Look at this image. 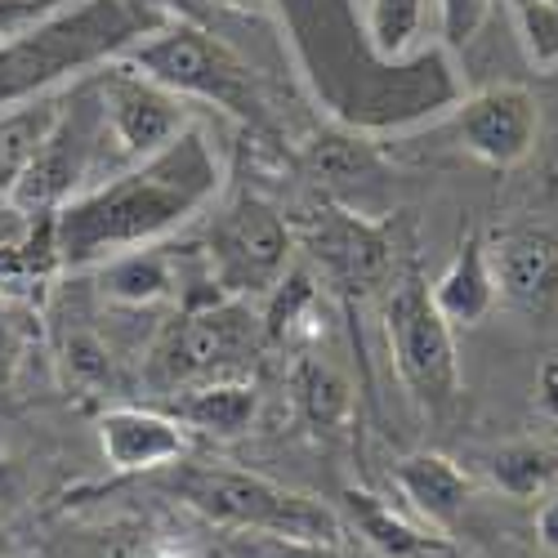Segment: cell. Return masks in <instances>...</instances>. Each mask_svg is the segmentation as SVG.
<instances>
[{
  "instance_id": "obj_1",
  "label": "cell",
  "mask_w": 558,
  "mask_h": 558,
  "mask_svg": "<svg viewBox=\"0 0 558 558\" xmlns=\"http://www.w3.org/2000/svg\"><path fill=\"white\" fill-rule=\"evenodd\" d=\"M313 99L340 130H411L460 104V76L442 45L389 63L371 50L357 0H272Z\"/></svg>"
},
{
  "instance_id": "obj_2",
  "label": "cell",
  "mask_w": 558,
  "mask_h": 558,
  "mask_svg": "<svg viewBox=\"0 0 558 558\" xmlns=\"http://www.w3.org/2000/svg\"><path fill=\"white\" fill-rule=\"evenodd\" d=\"M219 161L202 130H183L170 148L134 161L108 183L81 189L54 210L63 272L99 268L112 255L161 242L166 232L202 215L219 193Z\"/></svg>"
},
{
  "instance_id": "obj_3",
  "label": "cell",
  "mask_w": 558,
  "mask_h": 558,
  "mask_svg": "<svg viewBox=\"0 0 558 558\" xmlns=\"http://www.w3.org/2000/svg\"><path fill=\"white\" fill-rule=\"evenodd\" d=\"M166 19V10L134 5V0H68L27 32L0 40V108L99 72Z\"/></svg>"
},
{
  "instance_id": "obj_4",
  "label": "cell",
  "mask_w": 558,
  "mask_h": 558,
  "mask_svg": "<svg viewBox=\"0 0 558 558\" xmlns=\"http://www.w3.org/2000/svg\"><path fill=\"white\" fill-rule=\"evenodd\" d=\"M166 492L179 496L189 509L215 527L232 532H259V536H287L304 545H340L344 523L322 500L291 492L251 470H223V464H170Z\"/></svg>"
},
{
  "instance_id": "obj_5",
  "label": "cell",
  "mask_w": 558,
  "mask_h": 558,
  "mask_svg": "<svg viewBox=\"0 0 558 558\" xmlns=\"http://www.w3.org/2000/svg\"><path fill=\"white\" fill-rule=\"evenodd\" d=\"M259 340H264V317L251 308V300H232V295L197 300L153 344L144 380L166 398L210 380H242V371L259 353Z\"/></svg>"
},
{
  "instance_id": "obj_6",
  "label": "cell",
  "mask_w": 558,
  "mask_h": 558,
  "mask_svg": "<svg viewBox=\"0 0 558 558\" xmlns=\"http://www.w3.org/2000/svg\"><path fill=\"white\" fill-rule=\"evenodd\" d=\"M121 59L144 76H153L157 85L174 89L179 99H202L251 125L264 121V99H259L251 63L228 40H219L197 23L166 19L144 40H134Z\"/></svg>"
},
{
  "instance_id": "obj_7",
  "label": "cell",
  "mask_w": 558,
  "mask_h": 558,
  "mask_svg": "<svg viewBox=\"0 0 558 558\" xmlns=\"http://www.w3.org/2000/svg\"><path fill=\"white\" fill-rule=\"evenodd\" d=\"M385 336L393 366L407 385V393L429 415H442L460 402V362L447 317L438 313L429 282L415 268H407L389 300H385Z\"/></svg>"
},
{
  "instance_id": "obj_8",
  "label": "cell",
  "mask_w": 558,
  "mask_h": 558,
  "mask_svg": "<svg viewBox=\"0 0 558 558\" xmlns=\"http://www.w3.org/2000/svg\"><path fill=\"white\" fill-rule=\"evenodd\" d=\"M291 264V228L268 202L238 197L215 215L206 232V268L210 287L232 300L272 295Z\"/></svg>"
},
{
  "instance_id": "obj_9",
  "label": "cell",
  "mask_w": 558,
  "mask_h": 558,
  "mask_svg": "<svg viewBox=\"0 0 558 558\" xmlns=\"http://www.w3.org/2000/svg\"><path fill=\"white\" fill-rule=\"evenodd\" d=\"M99 144H108V125H104V104H99V89H95V72H89L68 89L63 117L50 130V138L40 144L36 161L27 166V174L19 179V189L10 193V206L19 215H27V219L54 215L63 202H72L85 189Z\"/></svg>"
},
{
  "instance_id": "obj_10",
  "label": "cell",
  "mask_w": 558,
  "mask_h": 558,
  "mask_svg": "<svg viewBox=\"0 0 558 558\" xmlns=\"http://www.w3.org/2000/svg\"><path fill=\"white\" fill-rule=\"evenodd\" d=\"M95 89L104 104V125L108 144H117L125 157L144 161L161 148H170L183 130H193L189 99H179L174 89L157 85L125 59H112L95 72Z\"/></svg>"
},
{
  "instance_id": "obj_11",
  "label": "cell",
  "mask_w": 558,
  "mask_h": 558,
  "mask_svg": "<svg viewBox=\"0 0 558 558\" xmlns=\"http://www.w3.org/2000/svg\"><path fill=\"white\" fill-rule=\"evenodd\" d=\"M451 121L464 153H474L496 170L527 161L541 134V108L532 99V89L523 85H487V89H474V95H460V104L451 108Z\"/></svg>"
},
{
  "instance_id": "obj_12",
  "label": "cell",
  "mask_w": 558,
  "mask_h": 558,
  "mask_svg": "<svg viewBox=\"0 0 558 558\" xmlns=\"http://www.w3.org/2000/svg\"><path fill=\"white\" fill-rule=\"evenodd\" d=\"M496 300L519 313H545L558 300V238L545 228H500L487 242Z\"/></svg>"
},
{
  "instance_id": "obj_13",
  "label": "cell",
  "mask_w": 558,
  "mask_h": 558,
  "mask_svg": "<svg viewBox=\"0 0 558 558\" xmlns=\"http://www.w3.org/2000/svg\"><path fill=\"white\" fill-rule=\"evenodd\" d=\"M99 447L117 474L166 470L189 456V434L174 415L153 407H108L99 415Z\"/></svg>"
},
{
  "instance_id": "obj_14",
  "label": "cell",
  "mask_w": 558,
  "mask_h": 558,
  "mask_svg": "<svg viewBox=\"0 0 558 558\" xmlns=\"http://www.w3.org/2000/svg\"><path fill=\"white\" fill-rule=\"evenodd\" d=\"M317 259L327 264V272L336 277V282L344 291H371V287H380L389 268H393V251H389V238L380 228H371L353 215H331L327 223L317 228Z\"/></svg>"
},
{
  "instance_id": "obj_15",
  "label": "cell",
  "mask_w": 558,
  "mask_h": 558,
  "mask_svg": "<svg viewBox=\"0 0 558 558\" xmlns=\"http://www.w3.org/2000/svg\"><path fill=\"white\" fill-rule=\"evenodd\" d=\"M59 272H63V259L54 238V215H36L19 238L0 242V300L32 308L50 295Z\"/></svg>"
},
{
  "instance_id": "obj_16",
  "label": "cell",
  "mask_w": 558,
  "mask_h": 558,
  "mask_svg": "<svg viewBox=\"0 0 558 558\" xmlns=\"http://www.w3.org/2000/svg\"><path fill=\"white\" fill-rule=\"evenodd\" d=\"M393 478H398V492L415 505V514L429 519L434 527H451L464 505L474 496V483L470 474L460 470L456 460L438 456V451H411L393 464Z\"/></svg>"
},
{
  "instance_id": "obj_17",
  "label": "cell",
  "mask_w": 558,
  "mask_h": 558,
  "mask_svg": "<svg viewBox=\"0 0 558 558\" xmlns=\"http://www.w3.org/2000/svg\"><path fill=\"white\" fill-rule=\"evenodd\" d=\"M63 104H68V89H50V95L0 108V202H10V193L19 189V179L36 161L40 144L59 125Z\"/></svg>"
},
{
  "instance_id": "obj_18",
  "label": "cell",
  "mask_w": 558,
  "mask_h": 558,
  "mask_svg": "<svg viewBox=\"0 0 558 558\" xmlns=\"http://www.w3.org/2000/svg\"><path fill=\"white\" fill-rule=\"evenodd\" d=\"M438 313L447 317V327H478V322L496 308V277L487 264V242L470 238L456 259L447 264V272L429 287Z\"/></svg>"
},
{
  "instance_id": "obj_19",
  "label": "cell",
  "mask_w": 558,
  "mask_h": 558,
  "mask_svg": "<svg viewBox=\"0 0 558 558\" xmlns=\"http://www.w3.org/2000/svg\"><path fill=\"white\" fill-rule=\"evenodd\" d=\"M255 411H259V393L246 380H210V385L174 393V402H170V415L179 425L215 434V438L246 434L251 421H255Z\"/></svg>"
},
{
  "instance_id": "obj_20",
  "label": "cell",
  "mask_w": 558,
  "mask_h": 558,
  "mask_svg": "<svg viewBox=\"0 0 558 558\" xmlns=\"http://www.w3.org/2000/svg\"><path fill=\"white\" fill-rule=\"evenodd\" d=\"M174 291V264L170 255L138 246L99 264V295L121 308H153Z\"/></svg>"
},
{
  "instance_id": "obj_21",
  "label": "cell",
  "mask_w": 558,
  "mask_h": 558,
  "mask_svg": "<svg viewBox=\"0 0 558 558\" xmlns=\"http://www.w3.org/2000/svg\"><path fill=\"white\" fill-rule=\"evenodd\" d=\"M54 366L68 393L76 398H112L121 393V366L108 340L89 327H68L54 344Z\"/></svg>"
},
{
  "instance_id": "obj_22",
  "label": "cell",
  "mask_w": 558,
  "mask_h": 558,
  "mask_svg": "<svg viewBox=\"0 0 558 558\" xmlns=\"http://www.w3.org/2000/svg\"><path fill=\"white\" fill-rule=\"evenodd\" d=\"M425 10H429V0H366L362 19H366L371 50L389 63H402L429 50L434 40H425Z\"/></svg>"
},
{
  "instance_id": "obj_23",
  "label": "cell",
  "mask_w": 558,
  "mask_h": 558,
  "mask_svg": "<svg viewBox=\"0 0 558 558\" xmlns=\"http://www.w3.org/2000/svg\"><path fill=\"white\" fill-rule=\"evenodd\" d=\"M492 483L514 496V500H536L558 483V447L545 442H514V447H500L492 456Z\"/></svg>"
},
{
  "instance_id": "obj_24",
  "label": "cell",
  "mask_w": 558,
  "mask_h": 558,
  "mask_svg": "<svg viewBox=\"0 0 558 558\" xmlns=\"http://www.w3.org/2000/svg\"><path fill=\"white\" fill-rule=\"evenodd\" d=\"M349 505H353V519H357V527L366 532V541L376 545V549H385L389 558H425L429 549H438L425 532H415V527H407L389 505H380L376 496H366V492H349Z\"/></svg>"
},
{
  "instance_id": "obj_25",
  "label": "cell",
  "mask_w": 558,
  "mask_h": 558,
  "mask_svg": "<svg viewBox=\"0 0 558 558\" xmlns=\"http://www.w3.org/2000/svg\"><path fill=\"white\" fill-rule=\"evenodd\" d=\"M295 393H300V407L308 411L313 425H340L349 407H353V393L344 385V376L336 366H327L322 357H308L300 362L295 371Z\"/></svg>"
},
{
  "instance_id": "obj_26",
  "label": "cell",
  "mask_w": 558,
  "mask_h": 558,
  "mask_svg": "<svg viewBox=\"0 0 558 558\" xmlns=\"http://www.w3.org/2000/svg\"><path fill=\"white\" fill-rule=\"evenodd\" d=\"M532 68H558V0H505Z\"/></svg>"
},
{
  "instance_id": "obj_27",
  "label": "cell",
  "mask_w": 558,
  "mask_h": 558,
  "mask_svg": "<svg viewBox=\"0 0 558 558\" xmlns=\"http://www.w3.org/2000/svg\"><path fill=\"white\" fill-rule=\"evenodd\" d=\"M496 10V0H438V45L447 54L464 50V45H474V36L487 27Z\"/></svg>"
},
{
  "instance_id": "obj_28",
  "label": "cell",
  "mask_w": 558,
  "mask_h": 558,
  "mask_svg": "<svg viewBox=\"0 0 558 558\" xmlns=\"http://www.w3.org/2000/svg\"><path fill=\"white\" fill-rule=\"evenodd\" d=\"M371 166H376V157H371V148L362 144V138L349 130V134H336V138H322L317 144V170L327 179H357V174H371Z\"/></svg>"
},
{
  "instance_id": "obj_29",
  "label": "cell",
  "mask_w": 558,
  "mask_h": 558,
  "mask_svg": "<svg viewBox=\"0 0 558 558\" xmlns=\"http://www.w3.org/2000/svg\"><path fill=\"white\" fill-rule=\"evenodd\" d=\"M27 304L14 300H0V398H5L19 380V366H23V349H27Z\"/></svg>"
},
{
  "instance_id": "obj_30",
  "label": "cell",
  "mask_w": 558,
  "mask_h": 558,
  "mask_svg": "<svg viewBox=\"0 0 558 558\" xmlns=\"http://www.w3.org/2000/svg\"><path fill=\"white\" fill-rule=\"evenodd\" d=\"M232 558H336L331 545H304V541H287V536H242L232 545Z\"/></svg>"
},
{
  "instance_id": "obj_31",
  "label": "cell",
  "mask_w": 558,
  "mask_h": 558,
  "mask_svg": "<svg viewBox=\"0 0 558 558\" xmlns=\"http://www.w3.org/2000/svg\"><path fill=\"white\" fill-rule=\"evenodd\" d=\"M536 536L549 554H558V483L541 496V509H536Z\"/></svg>"
},
{
  "instance_id": "obj_32",
  "label": "cell",
  "mask_w": 558,
  "mask_h": 558,
  "mask_svg": "<svg viewBox=\"0 0 558 558\" xmlns=\"http://www.w3.org/2000/svg\"><path fill=\"white\" fill-rule=\"evenodd\" d=\"M19 496H23V470L10 456H0V509L14 505Z\"/></svg>"
},
{
  "instance_id": "obj_33",
  "label": "cell",
  "mask_w": 558,
  "mask_h": 558,
  "mask_svg": "<svg viewBox=\"0 0 558 558\" xmlns=\"http://www.w3.org/2000/svg\"><path fill=\"white\" fill-rule=\"evenodd\" d=\"M541 407H545V415L558 421V362H549L541 371Z\"/></svg>"
},
{
  "instance_id": "obj_34",
  "label": "cell",
  "mask_w": 558,
  "mask_h": 558,
  "mask_svg": "<svg viewBox=\"0 0 558 558\" xmlns=\"http://www.w3.org/2000/svg\"><path fill=\"white\" fill-rule=\"evenodd\" d=\"M134 5H148V10H166L170 14V0H134Z\"/></svg>"
},
{
  "instance_id": "obj_35",
  "label": "cell",
  "mask_w": 558,
  "mask_h": 558,
  "mask_svg": "<svg viewBox=\"0 0 558 558\" xmlns=\"http://www.w3.org/2000/svg\"><path fill=\"white\" fill-rule=\"evenodd\" d=\"M223 5H251V0H223Z\"/></svg>"
}]
</instances>
